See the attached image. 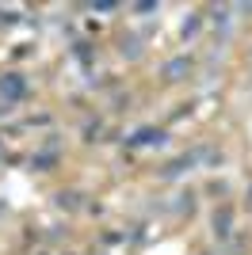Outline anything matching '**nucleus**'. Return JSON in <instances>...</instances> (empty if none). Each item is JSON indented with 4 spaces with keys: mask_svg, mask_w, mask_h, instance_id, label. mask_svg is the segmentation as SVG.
<instances>
[{
    "mask_svg": "<svg viewBox=\"0 0 252 255\" xmlns=\"http://www.w3.org/2000/svg\"><path fill=\"white\" fill-rule=\"evenodd\" d=\"M214 225H218V232H225V225H229V210L218 213V217H214Z\"/></svg>",
    "mask_w": 252,
    "mask_h": 255,
    "instance_id": "obj_3",
    "label": "nucleus"
},
{
    "mask_svg": "<svg viewBox=\"0 0 252 255\" xmlns=\"http://www.w3.org/2000/svg\"><path fill=\"white\" fill-rule=\"evenodd\" d=\"M164 72H168V80H180V72H187V61H172Z\"/></svg>",
    "mask_w": 252,
    "mask_h": 255,
    "instance_id": "obj_2",
    "label": "nucleus"
},
{
    "mask_svg": "<svg viewBox=\"0 0 252 255\" xmlns=\"http://www.w3.org/2000/svg\"><path fill=\"white\" fill-rule=\"evenodd\" d=\"M0 96L19 99V96H23V80H19V76H4V80H0Z\"/></svg>",
    "mask_w": 252,
    "mask_h": 255,
    "instance_id": "obj_1",
    "label": "nucleus"
}]
</instances>
